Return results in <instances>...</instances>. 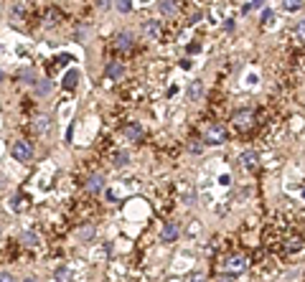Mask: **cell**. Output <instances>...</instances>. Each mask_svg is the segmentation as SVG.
<instances>
[{
    "instance_id": "obj_23",
    "label": "cell",
    "mask_w": 305,
    "mask_h": 282,
    "mask_svg": "<svg viewBox=\"0 0 305 282\" xmlns=\"http://www.w3.org/2000/svg\"><path fill=\"white\" fill-rule=\"evenodd\" d=\"M117 10H122V13H130V10H132V0H117Z\"/></svg>"
},
{
    "instance_id": "obj_11",
    "label": "cell",
    "mask_w": 305,
    "mask_h": 282,
    "mask_svg": "<svg viewBox=\"0 0 305 282\" xmlns=\"http://www.w3.org/2000/svg\"><path fill=\"white\" fill-rule=\"evenodd\" d=\"M105 188V176H99V173H94L92 178L87 180V191L89 194H99V191Z\"/></svg>"
},
{
    "instance_id": "obj_6",
    "label": "cell",
    "mask_w": 305,
    "mask_h": 282,
    "mask_svg": "<svg viewBox=\"0 0 305 282\" xmlns=\"http://www.w3.org/2000/svg\"><path fill=\"white\" fill-rule=\"evenodd\" d=\"M239 163L247 168V171H254V168L259 165V155H257L254 150H244V153L239 155Z\"/></svg>"
},
{
    "instance_id": "obj_29",
    "label": "cell",
    "mask_w": 305,
    "mask_h": 282,
    "mask_svg": "<svg viewBox=\"0 0 305 282\" xmlns=\"http://www.w3.org/2000/svg\"><path fill=\"white\" fill-rule=\"evenodd\" d=\"M201 16H203V13H201V10H196V13H191V26H196V23H198V20H201Z\"/></svg>"
},
{
    "instance_id": "obj_21",
    "label": "cell",
    "mask_w": 305,
    "mask_h": 282,
    "mask_svg": "<svg viewBox=\"0 0 305 282\" xmlns=\"http://www.w3.org/2000/svg\"><path fill=\"white\" fill-rule=\"evenodd\" d=\"M262 20H265V26H267V28H272V26L277 23V16L272 13V10H265V13H262Z\"/></svg>"
},
{
    "instance_id": "obj_20",
    "label": "cell",
    "mask_w": 305,
    "mask_h": 282,
    "mask_svg": "<svg viewBox=\"0 0 305 282\" xmlns=\"http://www.w3.org/2000/svg\"><path fill=\"white\" fill-rule=\"evenodd\" d=\"M292 38H295L298 43H305V20H300V23L295 26V31H292Z\"/></svg>"
},
{
    "instance_id": "obj_5",
    "label": "cell",
    "mask_w": 305,
    "mask_h": 282,
    "mask_svg": "<svg viewBox=\"0 0 305 282\" xmlns=\"http://www.w3.org/2000/svg\"><path fill=\"white\" fill-rule=\"evenodd\" d=\"M143 36H145V41H161V36H163L161 23H158V20H148V23L143 26Z\"/></svg>"
},
{
    "instance_id": "obj_9",
    "label": "cell",
    "mask_w": 305,
    "mask_h": 282,
    "mask_svg": "<svg viewBox=\"0 0 305 282\" xmlns=\"http://www.w3.org/2000/svg\"><path fill=\"white\" fill-rule=\"evenodd\" d=\"M105 74L112 79V82H117V79H122V74H125V66H122L120 61H112V64H107Z\"/></svg>"
},
{
    "instance_id": "obj_28",
    "label": "cell",
    "mask_w": 305,
    "mask_h": 282,
    "mask_svg": "<svg viewBox=\"0 0 305 282\" xmlns=\"http://www.w3.org/2000/svg\"><path fill=\"white\" fill-rule=\"evenodd\" d=\"M257 82H259L257 74H250V76H247V87H257Z\"/></svg>"
},
{
    "instance_id": "obj_26",
    "label": "cell",
    "mask_w": 305,
    "mask_h": 282,
    "mask_svg": "<svg viewBox=\"0 0 305 282\" xmlns=\"http://www.w3.org/2000/svg\"><path fill=\"white\" fill-rule=\"evenodd\" d=\"M20 201H23L20 196H13V204H10V206H13V211H20V209H23V204H20Z\"/></svg>"
},
{
    "instance_id": "obj_33",
    "label": "cell",
    "mask_w": 305,
    "mask_h": 282,
    "mask_svg": "<svg viewBox=\"0 0 305 282\" xmlns=\"http://www.w3.org/2000/svg\"><path fill=\"white\" fill-rule=\"evenodd\" d=\"M0 82H3V71H0Z\"/></svg>"
},
{
    "instance_id": "obj_8",
    "label": "cell",
    "mask_w": 305,
    "mask_h": 282,
    "mask_svg": "<svg viewBox=\"0 0 305 282\" xmlns=\"http://www.w3.org/2000/svg\"><path fill=\"white\" fill-rule=\"evenodd\" d=\"M178 234H180V227H178V224L176 221H171V224H165V227H163V242H176L178 239Z\"/></svg>"
},
{
    "instance_id": "obj_32",
    "label": "cell",
    "mask_w": 305,
    "mask_h": 282,
    "mask_svg": "<svg viewBox=\"0 0 305 282\" xmlns=\"http://www.w3.org/2000/svg\"><path fill=\"white\" fill-rule=\"evenodd\" d=\"M26 282H36V280H31V277H28V280H26Z\"/></svg>"
},
{
    "instance_id": "obj_7",
    "label": "cell",
    "mask_w": 305,
    "mask_h": 282,
    "mask_svg": "<svg viewBox=\"0 0 305 282\" xmlns=\"http://www.w3.org/2000/svg\"><path fill=\"white\" fill-rule=\"evenodd\" d=\"M115 49L117 51H130L132 49V36L127 31H120L117 36H115Z\"/></svg>"
},
{
    "instance_id": "obj_15",
    "label": "cell",
    "mask_w": 305,
    "mask_h": 282,
    "mask_svg": "<svg viewBox=\"0 0 305 282\" xmlns=\"http://www.w3.org/2000/svg\"><path fill=\"white\" fill-rule=\"evenodd\" d=\"M127 163H130V155L125 150H117L115 155H112V165H115V168H125Z\"/></svg>"
},
{
    "instance_id": "obj_18",
    "label": "cell",
    "mask_w": 305,
    "mask_h": 282,
    "mask_svg": "<svg viewBox=\"0 0 305 282\" xmlns=\"http://www.w3.org/2000/svg\"><path fill=\"white\" fill-rule=\"evenodd\" d=\"M201 94H203V84L198 82V79H194V82L188 84V97H191V99H198Z\"/></svg>"
},
{
    "instance_id": "obj_14",
    "label": "cell",
    "mask_w": 305,
    "mask_h": 282,
    "mask_svg": "<svg viewBox=\"0 0 305 282\" xmlns=\"http://www.w3.org/2000/svg\"><path fill=\"white\" fill-rule=\"evenodd\" d=\"M161 13L168 16V18L176 16L178 13V3H176V0H161Z\"/></svg>"
},
{
    "instance_id": "obj_4",
    "label": "cell",
    "mask_w": 305,
    "mask_h": 282,
    "mask_svg": "<svg viewBox=\"0 0 305 282\" xmlns=\"http://www.w3.org/2000/svg\"><path fill=\"white\" fill-rule=\"evenodd\" d=\"M247 269V259L242 254H236V257H229L227 262H224V272H229V275H239Z\"/></svg>"
},
{
    "instance_id": "obj_19",
    "label": "cell",
    "mask_w": 305,
    "mask_h": 282,
    "mask_svg": "<svg viewBox=\"0 0 305 282\" xmlns=\"http://www.w3.org/2000/svg\"><path fill=\"white\" fill-rule=\"evenodd\" d=\"M300 8H303V0H282V10H287V13H295Z\"/></svg>"
},
{
    "instance_id": "obj_10",
    "label": "cell",
    "mask_w": 305,
    "mask_h": 282,
    "mask_svg": "<svg viewBox=\"0 0 305 282\" xmlns=\"http://www.w3.org/2000/svg\"><path fill=\"white\" fill-rule=\"evenodd\" d=\"M33 130H36L38 135H46V132H51V120H49L46 115H38L36 120H33Z\"/></svg>"
},
{
    "instance_id": "obj_31",
    "label": "cell",
    "mask_w": 305,
    "mask_h": 282,
    "mask_svg": "<svg viewBox=\"0 0 305 282\" xmlns=\"http://www.w3.org/2000/svg\"><path fill=\"white\" fill-rule=\"evenodd\" d=\"M191 282H206V277H203L201 272H196L194 277H191Z\"/></svg>"
},
{
    "instance_id": "obj_1",
    "label": "cell",
    "mask_w": 305,
    "mask_h": 282,
    "mask_svg": "<svg viewBox=\"0 0 305 282\" xmlns=\"http://www.w3.org/2000/svg\"><path fill=\"white\" fill-rule=\"evenodd\" d=\"M254 109H236L234 115H232V122H234V127L236 130H250L254 125Z\"/></svg>"
},
{
    "instance_id": "obj_27",
    "label": "cell",
    "mask_w": 305,
    "mask_h": 282,
    "mask_svg": "<svg viewBox=\"0 0 305 282\" xmlns=\"http://www.w3.org/2000/svg\"><path fill=\"white\" fill-rule=\"evenodd\" d=\"M49 89H51V84H49V82H43V84H38V87H36V92H38V94H46Z\"/></svg>"
},
{
    "instance_id": "obj_12",
    "label": "cell",
    "mask_w": 305,
    "mask_h": 282,
    "mask_svg": "<svg viewBox=\"0 0 305 282\" xmlns=\"http://www.w3.org/2000/svg\"><path fill=\"white\" fill-rule=\"evenodd\" d=\"M125 138H130L132 142H140L143 140V127L138 125V122H132V125L125 127Z\"/></svg>"
},
{
    "instance_id": "obj_24",
    "label": "cell",
    "mask_w": 305,
    "mask_h": 282,
    "mask_svg": "<svg viewBox=\"0 0 305 282\" xmlns=\"http://www.w3.org/2000/svg\"><path fill=\"white\" fill-rule=\"evenodd\" d=\"M267 3V0H252L250 5H244V13H250V10H257V8H262Z\"/></svg>"
},
{
    "instance_id": "obj_2",
    "label": "cell",
    "mask_w": 305,
    "mask_h": 282,
    "mask_svg": "<svg viewBox=\"0 0 305 282\" xmlns=\"http://www.w3.org/2000/svg\"><path fill=\"white\" fill-rule=\"evenodd\" d=\"M10 155H13L18 163H31V158H33V148H31V142H26V140L13 142V145H10Z\"/></svg>"
},
{
    "instance_id": "obj_16",
    "label": "cell",
    "mask_w": 305,
    "mask_h": 282,
    "mask_svg": "<svg viewBox=\"0 0 305 282\" xmlns=\"http://www.w3.org/2000/svg\"><path fill=\"white\" fill-rule=\"evenodd\" d=\"M76 84H79V71H76V69L66 71V74H64V89H74Z\"/></svg>"
},
{
    "instance_id": "obj_3",
    "label": "cell",
    "mask_w": 305,
    "mask_h": 282,
    "mask_svg": "<svg viewBox=\"0 0 305 282\" xmlns=\"http://www.w3.org/2000/svg\"><path fill=\"white\" fill-rule=\"evenodd\" d=\"M224 140H227V130L221 125H211L206 130V135H203V142L206 145H224Z\"/></svg>"
},
{
    "instance_id": "obj_30",
    "label": "cell",
    "mask_w": 305,
    "mask_h": 282,
    "mask_svg": "<svg viewBox=\"0 0 305 282\" xmlns=\"http://www.w3.org/2000/svg\"><path fill=\"white\" fill-rule=\"evenodd\" d=\"M0 282H16V277L8 275V272H0Z\"/></svg>"
},
{
    "instance_id": "obj_17",
    "label": "cell",
    "mask_w": 305,
    "mask_h": 282,
    "mask_svg": "<svg viewBox=\"0 0 305 282\" xmlns=\"http://www.w3.org/2000/svg\"><path fill=\"white\" fill-rule=\"evenodd\" d=\"M20 242H23L26 247H38V244H41V236H38L36 231H26L23 236H20Z\"/></svg>"
},
{
    "instance_id": "obj_25",
    "label": "cell",
    "mask_w": 305,
    "mask_h": 282,
    "mask_svg": "<svg viewBox=\"0 0 305 282\" xmlns=\"http://www.w3.org/2000/svg\"><path fill=\"white\" fill-rule=\"evenodd\" d=\"M188 150L194 153V155H198V153H203V145H201V142H191V145H188Z\"/></svg>"
},
{
    "instance_id": "obj_22",
    "label": "cell",
    "mask_w": 305,
    "mask_h": 282,
    "mask_svg": "<svg viewBox=\"0 0 305 282\" xmlns=\"http://www.w3.org/2000/svg\"><path fill=\"white\" fill-rule=\"evenodd\" d=\"M20 79H23L26 84H36V74H33L31 69H20Z\"/></svg>"
},
{
    "instance_id": "obj_13",
    "label": "cell",
    "mask_w": 305,
    "mask_h": 282,
    "mask_svg": "<svg viewBox=\"0 0 305 282\" xmlns=\"http://www.w3.org/2000/svg\"><path fill=\"white\" fill-rule=\"evenodd\" d=\"M54 280L56 282H74V275H72L69 267H56L54 269Z\"/></svg>"
}]
</instances>
